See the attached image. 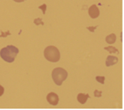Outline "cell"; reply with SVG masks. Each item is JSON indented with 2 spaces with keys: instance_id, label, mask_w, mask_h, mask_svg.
I'll use <instances>...</instances> for the list:
<instances>
[{
  "instance_id": "1",
  "label": "cell",
  "mask_w": 124,
  "mask_h": 110,
  "mask_svg": "<svg viewBox=\"0 0 124 110\" xmlns=\"http://www.w3.org/2000/svg\"><path fill=\"white\" fill-rule=\"evenodd\" d=\"M18 49L13 45H8L0 51V57L2 59L8 63H12L15 60L17 54H18Z\"/></svg>"
},
{
  "instance_id": "2",
  "label": "cell",
  "mask_w": 124,
  "mask_h": 110,
  "mask_svg": "<svg viewBox=\"0 0 124 110\" xmlns=\"http://www.w3.org/2000/svg\"><path fill=\"white\" fill-rule=\"evenodd\" d=\"M44 55L45 58L50 62H58L60 60L61 54L59 50L54 46H48L45 49Z\"/></svg>"
},
{
  "instance_id": "3",
  "label": "cell",
  "mask_w": 124,
  "mask_h": 110,
  "mask_svg": "<svg viewBox=\"0 0 124 110\" xmlns=\"http://www.w3.org/2000/svg\"><path fill=\"white\" fill-rule=\"evenodd\" d=\"M68 77V72L61 67H57L52 71V79L56 85L61 86L62 83Z\"/></svg>"
},
{
  "instance_id": "4",
  "label": "cell",
  "mask_w": 124,
  "mask_h": 110,
  "mask_svg": "<svg viewBox=\"0 0 124 110\" xmlns=\"http://www.w3.org/2000/svg\"><path fill=\"white\" fill-rule=\"evenodd\" d=\"M47 101L52 106H56L58 105L59 102V97L58 95L54 93H50L47 95Z\"/></svg>"
},
{
  "instance_id": "5",
  "label": "cell",
  "mask_w": 124,
  "mask_h": 110,
  "mask_svg": "<svg viewBox=\"0 0 124 110\" xmlns=\"http://www.w3.org/2000/svg\"><path fill=\"white\" fill-rule=\"evenodd\" d=\"M88 13L91 18H97L100 15V10L96 5H93L89 8Z\"/></svg>"
},
{
  "instance_id": "6",
  "label": "cell",
  "mask_w": 124,
  "mask_h": 110,
  "mask_svg": "<svg viewBox=\"0 0 124 110\" xmlns=\"http://www.w3.org/2000/svg\"><path fill=\"white\" fill-rule=\"evenodd\" d=\"M118 63V57L115 56H112V55H109L107 57L106 60V66H110L114 64H116Z\"/></svg>"
},
{
  "instance_id": "7",
  "label": "cell",
  "mask_w": 124,
  "mask_h": 110,
  "mask_svg": "<svg viewBox=\"0 0 124 110\" xmlns=\"http://www.w3.org/2000/svg\"><path fill=\"white\" fill-rule=\"evenodd\" d=\"M89 94H84V93H79L78 95V101L80 103V104H84L86 102H87V99L89 98Z\"/></svg>"
},
{
  "instance_id": "8",
  "label": "cell",
  "mask_w": 124,
  "mask_h": 110,
  "mask_svg": "<svg viewBox=\"0 0 124 110\" xmlns=\"http://www.w3.org/2000/svg\"><path fill=\"white\" fill-rule=\"evenodd\" d=\"M116 36L115 34H110L109 35L107 36V37H106L107 43H108V44H114L115 41H116Z\"/></svg>"
},
{
  "instance_id": "9",
  "label": "cell",
  "mask_w": 124,
  "mask_h": 110,
  "mask_svg": "<svg viewBox=\"0 0 124 110\" xmlns=\"http://www.w3.org/2000/svg\"><path fill=\"white\" fill-rule=\"evenodd\" d=\"M104 50H106L107 51H109V54H119L120 52H119L118 49H116L115 47H113V46H109V47H104Z\"/></svg>"
},
{
  "instance_id": "10",
  "label": "cell",
  "mask_w": 124,
  "mask_h": 110,
  "mask_svg": "<svg viewBox=\"0 0 124 110\" xmlns=\"http://www.w3.org/2000/svg\"><path fill=\"white\" fill-rule=\"evenodd\" d=\"M34 23L36 25H44V22H42L41 18H35L34 20Z\"/></svg>"
},
{
  "instance_id": "11",
  "label": "cell",
  "mask_w": 124,
  "mask_h": 110,
  "mask_svg": "<svg viewBox=\"0 0 124 110\" xmlns=\"http://www.w3.org/2000/svg\"><path fill=\"white\" fill-rule=\"evenodd\" d=\"M96 80L97 81V82L101 83V84H104L105 77L104 76H96Z\"/></svg>"
},
{
  "instance_id": "12",
  "label": "cell",
  "mask_w": 124,
  "mask_h": 110,
  "mask_svg": "<svg viewBox=\"0 0 124 110\" xmlns=\"http://www.w3.org/2000/svg\"><path fill=\"white\" fill-rule=\"evenodd\" d=\"M39 9H41L42 12H43V14H44V15H45L46 9H47V6H46V4H43V5H41V6H39Z\"/></svg>"
},
{
  "instance_id": "13",
  "label": "cell",
  "mask_w": 124,
  "mask_h": 110,
  "mask_svg": "<svg viewBox=\"0 0 124 110\" xmlns=\"http://www.w3.org/2000/svg\"><path fill=\"white\" fill-rule=\"evenodd\" d=\"M102 95V91H99V90H95L94 91V96L97 97V98H100L101 97Z\"/></svg>"
},
{
  "instance_id": "14",
  "label": "cell",
  "mask_w": 124,
  "mask_h": 110,
  "mask_svg": "<svg viewBox=\"0 0 124 110\" xmlns=\"http://www.w3.org/2000/svg\"><path fill=\"white\" fill-rule=\"evenodd\" d=\"M11 35V33L8 31H7L6 32H4V31H1V35H0V37H6L8 35Z\"/></svg>"
},
{
  "instance_id": "15",
  "label": "cell",
  "mask_w": 124,
  "mask_h": 110,
  "mask_svg": "<svg viewBox=\"0 0 124 110\" xmlns=\"http://www.w3.org/2000/svg\"><path fill=\"white\" fill-rule=\"evenodd\" d=\"M98 26L97 25V26H93V27H87V29H88L90 31H91V32H94V31H95V29H96V28H97Z\"/></svg>"
},
{
  "instance_id": "16",
  "label": "cell",
  "mask_w": 124,
  "mask_h": 110,
  "mask_svg": "<svg viewBox=\"0 0 124 110\" xmlns=\"http://www.w3.org/2000/svg\"><path fill=\"white\" fill-rule=\"evenodd\" d=\"M4 87H2V86H1L0 85V96H2V95H3V93H4Z\"/></svg>"
},
{
  "instance_id": "17",
  "label": "cell",
  "mask_w": 124,
  "mask_h": 110,
  "mask_svg": "<svg viewBox=\"0 0 124 110\" xmlns=\"http://www.w3.org/2000/svg\"><path fill=\"white\" fill-rule=\"evenodd\" d=\"M13 1L16 2H22L26 1V0H13Z\"/></svg>"
}]
</instances>
